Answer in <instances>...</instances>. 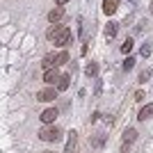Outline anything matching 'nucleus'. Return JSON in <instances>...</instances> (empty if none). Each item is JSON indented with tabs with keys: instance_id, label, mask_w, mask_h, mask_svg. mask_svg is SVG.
Here are the masks:
<instances>
[{
	"instance_id": "12",
	"label": "nucleus",
	"mask_w": 153,
	"mask_h": 153,
	"mask_svg": "<svg viewBox=\"0 0 153 153\" xmlns=\"http://www.w3.org/2000/svg\"><path fill=\"white\" fill-rule=\"evenodd\" d=\"M117 30H119V23H114V21H110L108 25H105V37H108V39L117 37Z\"/></svg>"
},
{
	"instance_id": "20",
	"label": "nucleus",
	"mask_w": 153,
	"mask_h": 153,
	"mask_svg": "<svg viewBox=\"0 0 153 153\" xmlns=\"http://www.w3.org/2000/svg\"><path fill=\"white\" fill-rule=\"evenodd\" d=\"M149 76H151V71H142V73H140V82H146Z\"/></svg>"
},
{
	"instance_id": "5",
	"label": "nucleus",
	"mask_w": 153,
	"mask_h": 153,
	"mask_svg": "<svg viewBox=\"0 0 153 153\" xmlns=\"http://www.w3.org/2000/svg\"><path fill=\"white\" fill-rule=\"evenodd\" d=\"M76 144H78V133H76V130H71L69 140H66V149H64V153H73V151H76Z\"/></svg>"
},
{
	"instance_id": "8",
	"label": "nucleus",
	"mask_w": 153,
	"mask_h": 153,
	"mask_svg": "<svg viewBox=\"0 0 153 153\" xmlns=\"http://www.w3.org/2000/svg\"><path fill=\"white\" fill-rule=\"evenodd\" d=\"M57 78H59L57 69H48V71L44 73V82H46V85H55V82H57Z\"/></svg>"
},
{
	"instance_id": "18",
	"label": "nucleus",
	"mask_w": 153,
	"mask_h": 153,
	"mask_svg": "<svg viewBox=\"0 0 153 153\" xmlns=\"http://www.w3.org/2000/svg\"><path fill=\"white\" fill-rule=\"evenodd\" d=\"M133 66H135V59H133V57H128L126 62H123V69H126V71H130Z\"/></svg>"
},
{
	"instance_id": "17",
	"label": "nucleus",
	"mask_w": 153,
	"mask_h": 153,
	"mask_svg": "<svg viewBox=\"0 0 153 153\" xmlns=\"http://www.w3.org/2000/svg\"><path fill=\"white\" fill-rule=\"evenodd\" d=\"M130 51H133V39H126V41L121 44V53H126V55H128Z\"/></svg>"
},
{
	"instance_id": "22",
	"label": "nucleus",
	"mask_w": 153,
	"mask_h": 153,
	"mask_svg": "<svg viewBox=\"0 0 153 153\" xmlns=\"http://www.w3.org/2000/svg\"><path fill=\"white\" fill-rule=\"evenodd\" d=\"M64 2H69V0H57V5H64Z\"/></svg>"
},
{
	"instance_id": "3",
	"label": "nucleus",
	"mask_w": 153,
	"mask_h": 153,
	"mask_svg": "<svg viewBox=\"0 0 153 153\" xmlns=\"http://www.w3.org/2000/svg\"><path fill=\"white\" fill-rule=\"evenodd\" d=\"M71 41V30L69 27H62V32H59L57 37H55V46H59V48H64V46Z\"/></svg>"
},
{
	"instance_id": "7",
	"label": "nucleus",
	"mask_w": 153,
	"mask_h": 153,
	"mask_svg": "<svg viewBox=\"0 0 153 153\" xmlns=\"http://www.w3.org/2000/svg\"><path fill=\"white\" fill-rule=\"evenodd\" d=\"M62 19H64V9L62 7H55V9L48 12V21H51V23H59Z\"/></svg>"
},
{
	"instance_id": "11",
	"label": "nucleus",
	"mask_w": 153,
	"mask_h": 153,
	"mask_svg": "<svg viewBox=\"0 0 153 153\" xmlns=\"http://www.w3.org/2000/svg\"><path fill=\"white\" fill-rule=\"evenodd\" d=\"M137 140V130L135 128H126L123 130V144H130V142Z\"/></svg>"
},
{
	"instance_id": "23",
	"label": "nucleus",
	"mask_w": 153,
	"mask_h": 153,
	"mask_svg": "<svg viewBox=\"0 0 153 153\" xmlns=\"http://www.w3.org/2000/svg\"><path fill=\"white\" fill-rule=\"evenodd\" d=\"M130 2H133V5H137V2H140V0H130Z\"/></svg>"
},
{
	"instance_id": "1",
	"label": "nucleus",
	"mask_w": 153,
	"mask_h": 153,
	"mask_svg": "<svg viewBox=\"0 0 153 153\" xmlns=\"http://www.w3.org/2000/svg\"><path fill=\"white\" fill-rule=\"evenodd\" d=\"M59 137H62V130H59L57 126H48L39 133V140L41 142H57Z\"/></svg>"
},
{
	"instance_id": "19",
	"label": "nucleus",
	"mask_w": 153,
	"mask_h": 153,
	"mask_svg": "<svg viewBox=\"0 0 153 153\" xmlns=\"http://www.w3.org/2000/svg\"><path fill=\"white\" fill-rule=\"evenodd\" d=\"M142 55H144V57H149V55H151V46H149V44L142 46Z\"/></svg>"
},
{
	"instance_id": "9",
	"label": "nucleus",
	"mask_w": 153,
	"mask_h": 153,
	"mask_svg": "<svg viewBox=\"0 0 153 153\" xmlns=\"http://www.w3.org/2000/svg\"><path fill=\"white\" fill-rule=\"evenodd\" d=\"M62 27H64V25H59V23H53V25L48 27V32H46V37L51 39V41H55V37L62 32Z\"/></svg>"
},
{
	"instance_id": "6",
	"label": "nucleus",
	"mask_w": 153,
	"mask_h": 153,
	"mask_svg": "<svg viewBox=\"0 0 153 153\" xmlns=\"http://www.w3.org/2000/svg\"><path fill=\"white\" fill-rule=\"evenodd\" d=\"M117 9H119V0H103V12L108 16H112Z\"/></svg>"
},
{
	"instance_id": "2",
	"label": "nucleus",
	"mask_w": 153,
	"mask_h": 153,
	"mask_svg": "<svg viewBox=\"0 0 153 153\" xmlns=\"http://www.w3.org/2000/svg\"><path fill=\"white\" fill-rule=\"evenodd\" d=\"M55 96H57V89H55V87H46V89H41V91L37 94V101L51 103V101H55Z\"/></svg>"
},
{
	"instance_id": "16",
	"label": "nucleus",
	"mask_w": 153,
	"mask_h": 153,
	"mask_svg": "<svg viewBox=\"0 0 153 153\" xmlns=\"http://www.w3.org/2000/svg\"><path fill=\"white\" fill-rule=\"evenodd\" d=\"M85 73H87L89 78H94L96 73H98V64H96V62H89L87 66H85Z\"/></svg>"
},
{
	"instance_id": "10",
	"label": "nucleus",
	"mask_w": 153,
	"mask_h": 153,
	"mask_svg": "<svg viewBox=\"0 0 153 153\" xmlns=\"http://www.w3.org/2000/svg\"><path fill=\"white\" fill-rule=\"evenodd\" d=\"M151 117H153V103H149L146 108L140 110V117H137V119H140V121H146V119H151Z\"/></svg>"
},
{
	"instance_id": "15",
	"label": "nucleus",
	"mask_w": 153,
	"mask_h": 153,
	"mask_svg": "<svg viewBox=\"0 0 153 153\" xmlns=\"http://www.w3.org/2000/svg\"><path fill=\"white\" fill-rule=\"evenodd\" d=\"M69 62V53L66 51H62L59 55H55V66H62V64H66Z\"/></svg>"
},
{
	"instance_id": "25",
	"label": "nucleus",
	"mask_w": 153,
	"mask_h": 153,
	"mask_svg": "<svg viewBox=\"0 0 153 153\" xmlns=\"http://www.w3.org/2000/svg\"><path fill=\"white\" fill-rule=\"evenodd\" d=\"M46 153H53V151H46Z\"/></svg>"
},
{
	"instance_id": "13",
	"label": "nucleus",
	"mask_w": 153,
	"mask_h": 153,
	"mask_svg": "<svg viewBox=\"0 0 153 153\" xmlns=\"http://www.w3.org/2000/svg\"><path fill=\"white\" fill-rule=\"evenodd\" d=\"M69 80H71V78L66 76V73H64V76H59V78H57V91H66V89H69Z\"/></svg>"
},
{
	"instance_id": "24",
	"label": "nucleus",
	"mask_w": 153,
	"mask_h": 153,
	"mask_svg": "<svg viewBox=\"0 0 153 153\" xmlns=\"http://www.w3.org/2000/svg\"><path fill=\"white\" fill-rule=\"evenodd\" d=\"M151 12H153V2H151Z\"/></svg>"
},
{
	"instance_id": "14",
	"label": "nucleus",
	"mask_w": 153,
	"mask_h": 153,
	"mask_svg": "<svg viewBox=\"0 0 153 153\" xmlns=\"http://www.w3.org/2000/svg\"><path fill=\"white\" fill-rule=\"evenodd\" d=\"M41 66H44L46 71H48V69H55V55H53V53H48V55L44 57V62H41Z\"/></svg>"
},
{
	"instance_id": "4",
	"label": "nucleus",
	"mask_w": 153,
	"mask_h": 153,
	"mask_svg": "<svg viewBox=\"0 0 153 153\" xmlns=\"http://www.w3.org/2000/svg\"><path fill=\"white\" fill-rule=\"evenodd\" d=\"M57 108H48V110H44V112H41V117H39V119H41V121L44 123H53L55 121V119H57Z\"/></svg>"
},
{
	"instance_id": "21",
	"label": "nucleus",
	"mask_w": 153,
	"mask_h": 153,
	"mask_svg": "<svg viewBox=\"0 0 153 153\" xmlns=\"http://www.w3.org/2000/svg\"><path fill=\"white\" fill-rule=\"evenodd\" d=\"M135 101H144V91H137V94H135Z\"/></svg>"
}]
</instances>
